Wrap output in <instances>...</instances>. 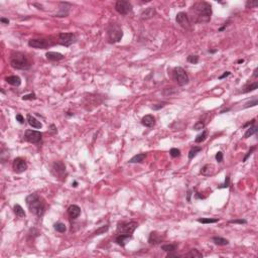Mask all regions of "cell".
<instances>
[{
	"label": "cell",
	"mask_w": 258,
	"mask_h": 258,
	"mask_svg": "<svg viewBox=\"0 0 258 258\" xmlns=\"http://www.w3.org/2000/svg\"><path fill=\"white\" fill-rule=\"evenodd\" d=\"M191 13L196 23H207L211 20L212 6L206 1L197 2L191 7Z\"/></svg>",
	"instance_id": "obj_1"
},
{
	"label": "cell",
	"mask_w": 258,
	"mask_h": 258,
	"mask_svg": "<svg viewBox=\"0 0 258 258\" xmlns=\"http://www.w3.org/2000/svg\"><path fill=\"white\" fill-rule=\"evenodd\" d=\"M226 26H227V23H224V25L222 27H220V29H219V31H223V30L226 29Z\"/></svg>",
	"instance_id": "obj_53"
},
{
	"label": "cell",
	"mask_w": 258,
	"mask_h": 258,
	"mask_svg": "<svg viewBox=\"0 0 258 258\" xmlns=\"http://www.w3.org/2000/svg\"><path fill=\"white\" fill-rule=\"evenodd\" d=\"M13 210H14L15 215H16L17 217H19V218H23V217H25V212L23 210V208H22L20 205H18V204L14 205Z\"/></svg>",
	"instance_id": "obj_26"
},
{
	"label": "cell",
	"mask_w": 258,
	"mask_h": 258,
	"mask_svg": "<svg viewBox=\"0 0 258 258\" xmlns=\"http://www.w3.org/2000/svg\"><path fill=\"white\" fill-rule=\"evenodd\" d=\"M115 10L119 14L126 15L132 11V4L129 1H126V0H118L115 3Z\"/></svg>",
	"instance_id": "obj_8"
},
{
	"label": "cell",
	"mask_w": 258,
	"mask_h": 258,
	"mask_svg": "<svg viewBox=\"0 0 258 258\" xmlns=\"http://www.w3.org/2000/svg\"><path fill=\"white\" fill-rule=\"evenodd\" d=\"M175 21L177 23L182 26L183 29H190L191 25V20L190 16L186 13V12H178L175 16Z\"/></svg>",
	"instance_id": "obj_11"
},
{
	"label": "cell",
	"mask_w": 258,
	"mask_h": 258,
	"mask_svg": "<svg viewBox=\"0 0 258 258\" xmlns=\"http://www.w3.org/2000/svg\"><path fill=\"white\" fill-rule=\"evenodd\" d=\"M172 77L175 80L180 86H185L186 84H189V76L188 74L183 68L181 67H175L172 71Z\"/></svg>",
	"instance_id": "obj_5"
},
{
	"label": "cell",
	"mask_w": 258,
	"mask_h": 258,
	"mask_svg": "<svg viewBox=\"0 0 258 258\" xmlns=\"http://www.w3.org/2000/svg\"><path fill=\"white\" fill-rule=\"evenodd\" d=\"M77 40V37L73 32H63L58 34V43L64 47H70Z\"/></svg>",
	"instance_id": "obj_7"
},
{
	"label": "cell",
	"mask_w": 258,
	"mask_h": 258,
	"mask_svg": "<svg viewBox=\"0 0 258 258\" xmlns=\"http://www.w3.org/2000/svg\"><path fill=\"white\" fill-rule=\"evenodd\" d=\"M45 57L48 61H52V62H58V61H62L65 58L64 55L56 52H48L45 53Z\"/></svg>",
	"instance_id": "obj_17"
},
{
	"label": "cell",
	"mask_w": 258,
	"mask_h": 258,
	"mask_svg": "<svg viewBox=\"0 0 258 258\" xmlns=\"http://www.w3.org/2000/svg\"><path fill=\"white\" fill-rule=\"evenodd\" d=\"M237 63H238V64H243L244 60H243V58H242V60H238V62H237Z\"/></svg>",
	"instance_id": "obj_55"
},
{
	"label": "cell",
	"mask_w": 258,
	"mask_h": 258,
	"mask_svg": "<svg viewBox=\"0 0 258 258\" xmlns=\"http://www.w3.org/2000/svg\"><path fill=\"white\" fill-rule=\"evenodd\" d=\"M201 150H202V148H201V147H199V146H194V147L190 150V152H189V158H190V159H193V158L195 157L196 155L201 151Z\"/></svg>",
	"instance_id": "obj_33"
},
{
	"label": "cell",
	"mask_w": 258,
	"mask_h": 258,
	"mask_svg": "<svg viewBox=\"0 0 258 258\" xmlns=\"http://www.w3.org/2000/svg\"><path fill=\"white\" fill-rule=\"evenodd\" d=\"M0 21H1V23H3V24H8L9 23V19L4 18V17H1V18H0Z\"/></svg>",
	"instance_id": "obj_49"
},
{
	"label": "cell",
	"mask_w": 258,
	"mask_h": 258,
	"mask_svg": "<svg viewBox=\"0 0 258 258\" xmlns=\"http://www.w3.org/2000/svg\"><path fill=\"white\" fill-rule=\"evenodd\" d=\"M258 131V127L256 126V125H251V126L249 127L248 129L246 130V132H245L244 134V138H249L250 136H252V135L256 134Z\"/></svg>",
	"instance_id": "obj_25"
},
{
	"label": "cell",
	"mask_w": 258,
	"mask_h": 258,
	"mask_svg": "<svg viewBox=\"0 0 258 258\" xmlns=\"http://www.w3.org/2000/svg\"><path fill=\"white\" fill-rule=\"evenodd\" d=\"M141 124L145 127H152L155 124V118L152 115H145L141 119Z\"/></svg>",
	"instance_id": "obj_19"
},
{
	"label": "cell",
	"mask_w": 258,
	"mask_h": 258,
	"mask_svg": "<svg viewBox=\"0 0 258 258\" xmlns=\"http://www.w3.org/2000/svg\"><path fill=\"white\" fill-rule=\"evenodd\" d=\"M229 223H231V224H246L247 223V221L245 220V219H239V220H231V221H229Z\"/></svg>",
	"instance_id": "obj_45"
},
{
	"label": "cell",
	"mask_w": 258,
	"mask_h": 258,
	"mask_svg": "<svg viewBox=\"0 0 258 258\" xmlns=\"http://www.w3.org/2000/svg\"><path fill=\"white\" fill-rule=\"evenodd\" d=\"M255 148H256V146H252L251 148H250V149L248 150V152L246 153V155H245V156L243 157V160H242V162H246L247 159H248L250 155L252 154V152H253L254 150H255Z\"/></svg>",
	"instance_id": "obj_42"
},
{
	"label": "cell",
	"mask_w": 258,
	"mask_h": 258,
	"mask_svg": "<svg viewBox=\"0 0 258 258\" xmlns=\"http://www.w3.org/2000/svg\"><path fill=\"white\" fill-rule=\"evenodd\" d=\"M186 61H188L189 63H191V64H194V65H195V64H198L199 63V56L191 55V56H189V57H188Z\"/></svg>",
	"instance_id": "obj_35"
},
{
	"label": "cell",
	"mask_w": 258,
	"mask_h": 258,
	"mask_svg": "<svg viewBox=\"0 0 258 258\" xmlns=\"http://www.w3.org/2000/svg\"><path fill=\"white\" fill-rule=\"evenodd\" d=\"M42 134L40 133L39 131H37V130H31L29 129L25 131L24 133V139L26 141L30 142V143H38V142L42 140Z\"/></svg>",
	"instance_id": "obj_9"
},
{
	"label": "cell",
	"mask_w": 258,
	"mask_h": 258,
	"mask_svg": "<svg viewBox=\"0 0 258 258\" xmlns=\"http://www.w3.org/2000/svg\"><path fill=\"white\" fill-rule=\"evenodd\" d=\"M165 104H167V102H162V103H159V104H155V105H153L151 108L153 109V110H159L160 108H163V107L165 106Z\"/></svg>",
	"instance_id": "obj_43"
},
{
	"label": "cell",
	"mask_w": 258,
	"mask_h": 258,
	"mask_svg": "<svg viewBox=\"0 0 258 258\" xmlns=\"http://www.w3.org/2000/svg\"><path fill=\"white\" fill-rule=\"evenodd\" d=\"M5 81L11 86L14 87H19L20 84H21V79L19 78L18 76H9L7 78H5Z\"/></svg>",
	"instance_id": "obj_21"
},
{
	"label": "cell",
	"mask_w": 258,
	"mask_h": 258,
	"mask_svg": "<svg viewBox=\"0 0 258 258\" xmlns=\"http://www.w3.org/2000/svg\"><path fill=\"white\" fill-rule=\"evenodd\" d=\"M132 238L131 235H127V234H119L118 236L116 237L115 239V242H116L117 245L121 247H125V245L129 242V240Z\"/></svg>",
	"instance_id": "obj_14"
},
{
	"label": "cell",
	"mask_w": 258,
	"mask_h": 258,
	"mask_svg": "<svg viewBox=\"0 0 258 258\" xmlns=\"http://www.w3.org/2000/svg\"><path fill=\"white\" fill-rule=\"evenodd\" d=\"M204 127H205V123H204V122H202V121L197 122V123L194 125V129L197 130V131H198V130H202Z\"/></svg>",
	"instance_id": "obj_41"
},
{
	"label": "cell",
	"mask_w": 258,
	"mask_h": 258,
	"mask_svg": "<svg viewBox=\"0 0 258 258\" xmlns=\"http://www.w3.org/2000/svg\"><path fill=\"white\" fill-rule=\"evenodd\" d=\"M10 66L16 70H29L31 65L26 56L21 53H15L10 58Z\"/></svg>",
	"instance_id": "obj_3"
},
{
	"label": "cell",
	"mask_w": 258,
	"mask_h": 258,
	"mask_svg": "<svg viewBox=\"0 0 258 258\" xmlns=\"http://www.w3.org/2000/svg\"><path fill=\"white\" fill-rule=\"evenodd\" d=\"M68 214L70 216V218L72 220H75V219L78 218L81 214V208L77 205H71L68 208Z\"/></svg>",
	"instance_id": "obj_16"
},
{
	"label": "cell",
	"mask_w": 258,
	"mask_h": 258,
	"mask_svg": "<svg viewBox=\"0 0 258 258\" xmlns=\"http://www.w3.org/2000/svg\"><path fill=\"white\" fill-rule=\"evenodd\" d=\"M223 152L222 151H218L216 153V156H215V158H216V160L218 162H223Z\"/></svg>",
	"instance_id": "obj_44"
},
{
	"label": "cell",
	"mask_w": 258,
	"mask_h": 258,
	"mask_svg": "<svg viewBox=\"0 0 258 258\" xmlns=\"http://www.w3.org/2000/svg\"><path fill=\"white\" fill-rule=\"evenodd\" d=\"M212 241H213L216 245H218V246H226V245L229 244L228 240L223 238V237H219V236L213 237V238H212Z\"/></svg>",
	"instance_id": "obj_23"
},
{
	"label": "cell",
	"mask_w": 258,
	"mask_h": 258,
	"mask_svg": "<svg viewBox=\"0 0 258 258\" xmlns=\"http://www.w3.org/2000/svg\"><path fill=\"white\" fill-rule=\"evenodd\" d=\"M53 229L57 232H60V233H65L66 230H67V227H66V225L62 223V222H57V223L53 225Z\"/></svg>",
	"instance_id": "obj_29"
},
{
	"label": "cell",
	"mask_w": 258,
	"mask_h": 258,
	"mask_svg": "<svg viewBox=\"0 0 258 258\" xmlns=\"http://www.w3.org/2000/svg\"><path fill=\"white\" fill-rule=\"evenodd\" d=\"M25 202H26L27 208H29L31 214H34L38 218H40L45 214V205L43 203L42 199L37 194H31V195L27 196L26 199H25Z\"/></svg>",
	"instance_id": "obj_2"
},
{
	"label": "cell",
	"mask_w": 258,
	"mask_h": 258,
	"mask_svg": "<svg viewBox=\"0 0 258 258\" xmlns=\"http://www.w3.org/2000/svg\"><path fill=\"white\" fill-rule=\"evenodd\" d=\"M230 186V177L229 175H227L226 178H225V182L224 183H222V185L219 186V189H227Z\"/></svg>",
	"instance_id": "obj_37"
},
{
	"label": "cell",
	"mask_w": 258,
	"mask_h": 258,
	"mask_svg": "<svg viewBox=\"0 0 258 258\" xmlns=\"http://www.w3.org/2000/svg\"><path fill=\"white\" fill-rule=\"evenodd\" d=\"M12 168L16 173H21L27 170V163L24 158L16 157L12 162Z\"/></svg>",
	"instance_id": "obj_10"
},
{
	"label": "cell",
	"mask_w": 258,
	"mask_h": 258,
	"mask_svg": "<svg viewBox=\"0 0 258 258\" xmlns=\"http://www.w3.org/2000/svg\"><path fill=\"white\" fill-rule=\"evenodd\" d=\"M15 119H16V121H18L20 124L24 123V118H23V116H22L21 114H17L16 117H15Z\"/></svg>",
	"instance_id": "obj_46"
},
{
	"label": "cell",
	"mask_w": 258,
	"mask_h": 258,
	"mask_svg": "<svg viewBox=\"0 0 258 258\" xmlns=\"http://www.w3.org/2000/svg\"><path fill=\"white\" fill-rule=\"evenodd\" d=\"M257 88H258V82H254V83H252V84H250V85L245 87L244 90L242 91V93H249V92L256 90Z\"/></svg>",
	"instance_id": "obj_32"
},
{
	"label": "cell",
	"mask_w": 258,
	"mask_h": 258,
	"mask_svg": "<svg viewBox=\"0 0 258 258\" xmlns=\"http://www.w3.org/2000/svg\"><path fill=\"white\" fill-rule=\"evenodd\" d=\"M207 137H208V130H204L201 134H199L198 136L196 137L195 141L197 142V143H202L203 141H205Z\"/></svg>",
	"instance_id": "obj_30"
},
{
	"label": "cell",
	"mask_w": 258,
	"mask_h": 258,
	"mask_svg": "<svg viewBox=\"0 0 258 258\" xmlns=\"http://www.w3.org/2000/svg\"><path fill=\"white\" fill-rule=\"evenodd\" d=\"M138 227V223L134 221L130 222H121L117 225V232L119 234H127V235H132V233L136 230Z\"/></svg>",
	"instance_id": "obj_6"
},
{
	"label": "cell",
	"mask_w": 258,
	"mask_h": 258,
	"mask_svg": "<svg viewBox=\"0 0 258 258\" xmlns=\"http://www.w3.org/2000/svg\"><path fill=\"white\" fill-rule=\"evenodd\" d=\"M177 247H178L177 244H164V245H162L160 248H162V250H163V251L170 253V252H175V250H177Z\"/></svg>",
	"instance_id": "obj_27"
},
{
	"label": "cell",
	"mask_w": 258,
	"mask_h": 258,
	"mask_svg": "<svg viewBox=\"0 0 258 258\" xmlns=\"http://www.w3.org/2000/svg\"><path fill=\"white\" fill-rule=\"evenodd\" d=\"M185 256L191 257V258H202L203 257V254H202L198 249H191V250H190L189 253H186L185 255Z\"/></svg>",
	"instance_id": "obj_28"
},
{
	"label": "cell",
	"mask_w": 258,
	"mask_h": 258,
	"mask_svg": "<svg viewBox=\"0 0 258 258\" xmlns=\"http://www.w3.org/2000/svg\"><path fill=\"white\" fill-rule=\"evenodd\" d=\"M257 72H258V68H255V70H254V72H253V77H254V78H257V77H258Z\"/></svg>",
	"instance_id": "obj_51"
},
{
	"label": "cell",
	"mask_w": 258,
	"mask_h": 258,
	"mask_svg": "<svg viewBox=\"0 0 258 258\" xmlns=\"http://www.w3.org/2000/svg\"><path fill=\"white\" fill-rule=\"evenodd\" d=\"M109 229V226L108 225H104V226H101L100 228H98L94 232V235H102V234H105Z\"/></svg>",
	"instance_id": "obj_34"
},
{
	"label": "cell",
	"mask_w": 258,
	"mask_h": 258,
	"mask_svg": "<svg viewBox=\"0 0 258 258\" xmlns=\"http://www.w3.org/2000/svg\"><path fill=\"white\" fill-rule=\"evenodd\" d=\"M217 52H218V50H208V53H215Z\"/></svg>",
	"instance_id": "obj_54"
},
{
	"label": "cell",
	"mask_w": 258,
	"mask_h": 258,
	"mask_svg": "<svg viewBox=\"0 0 258 258\" xmlns=\"http://www.w3.org/2000/svg\"><path fill=\"white\" fill-rule=\"evenodd\" d=\"M162 240H163V236L160 233L151 232L149 235V238H148V243L151 245H157L162 243Z\"/></svg>",
	"instance_id": "obj_13"
},
{
	"label": "cell",
	"mask_w": 258,
	"mask_h": 258,
	"mask_svg": "<svg viewBox=\"0 0 258 258\" xmlns=\"http://www.w3.org/2000/svg\"><path fill=\"white\" fill-rule=\"evenodd\" d=\"M214 170H215V167L213 164H206L202 168L201 173L203 175H212L214 173Z\"/></svg>",
	"instance_id": "obj_24"
},
{
	"label": "cell",
	"mask_w": 258,
	"mask_h": 258,
	"mask_svg": "<svg viewBox=\"0 0 258 258\" xmlns=\"http://www.w3.org/2000/svg\"><path fill=\"white\" fill-rule=\"evenodd\" d=\"M257 5H258V2L253 1V0H248V1L246 2L247 8H255V7H257Z\"/></svg>",
	"instance_id": "obj_39"
},
{
	"label": "cell",
	"mask_w": 258,
	"mask_h": 258,
	"mask_svg": "<svg viewBox=\"0 0 258 258\" xmlns=\"http://www.w3.org/2000/svg\"><path fill=\"white\" fill-rule=\"evenodd\" d=\"M154 14H155L154 7H147V8H145L143 11L141 12L140 16H141V19H149L154 16Z\"/></svg>",
	"instance_id": "obj_20"
},
{
	"label": "cell",
	"mask_w": 258,
	"mask_h": 258,
	"mask_svg": "<svg viewBox=\"0 0 258 258\" xmlns=\"http://www.w3.org/2000/svg\"><path fill=\"white\" fill-rule=\"evenodd\" d=\"M253 124H255V119H252L251 121H249V122H247V123H245L243 125V128H245V127H247V126H251V125H253Z\"/></svg>",
	"instance_id": "obj_48"
},
{
	"label": "cell",
	"mask_w": 258,
	"mask_h": 258,
	"mask_svg": "<svg viewBox=\"0 0 258 258\" xmlns=\"http://www.w3.org/2000/svg\"><path fill=\"white\" fill-rule=\"evenodd\" d=\"M77 186H78V183H77V182H74V183H73V186H75V188H76Z\"/></svg>",
	"instance_id": "obj_56"
},
{
	"label": "cell",
	"mask_w": 258,
	"mask_h": 258,
	"mask_svg": "<svg viewBox=\"0 0 258 258\" xmlns=\"http://www.w3.org/2000/svg\"><path fill=\"white\" fill-rule=\"evenodd\" d=\"M67 115H68V116H72V115H73V114H72V113H71V112H68V114H67Z\"/></svg>",
	"instance_id": "obj_57"
},
{
	"label": "cell",
	"mask_w": 258,
	"mask_h": 258,
	"mask_svg": "<svg viewBox=\"0 0 258 258\" xmlns=\"http://www.w3.org/2000/svg\"><path fill=\"white\" fill-rule=\"evenodd\" d=\"M167 257H180V255L173 254V253H172V252H170V253L167 254Z\"/></svg>",
	"instance_id": "obj_50"
},
{
	"label": "cell",
	"mask_w": 258,
	"mask_h": 258,
	"mask_svg": "<svg viewBox=\"0 0 258 258\" xmlns=\"http://www.w3.org/2000/svg\"><path fill=\"white\" fill-rule=\"evenodd\" d=\"M107 34H108V39L111 43L119 42L123 37V31L121 27L117 23H111L107 29Z\"/></svg>",
	"instance_id": "obj_4"
},
{
	"label": "cell",
	"mask_w": 258,
	"mask_h": 258,
	"mask_svg": "<svg viewBox=\"0 0 258 258\" xmlns=\"http://www.w3.org/2000/svg\"><path fill=\"white\" fill-rule=\"evenodd\" d=\"M258 104V100L256 98L254 99V100H252V101H249V102H247L246 104H245L244 105V107L243 108H249V107H254V106H256Z\"/></svg>",
	"instance_id": "obj_38"
},
{
	"label": "cell",
	"mask_w": 258,
	"mask_h": 258,
	"mask_svg": "<svg viewBox=\"0 0 258 258\" xmlns=\"http://www.w3.org/2000/svg\"><path fill=\"white\" fill-rule=\"evenodd\" d=\"M29 45L34 48H45L48 43L45 39H30L29 40Z\"/></svg>",
	"instance_id": "obj_15"
},
{
	"label": "cell",
	"mask_w": 258,
	"mask_h": 258,
	"mask_svg": "<svg viewBox=\"0 0 258 258\" xmlns=\"http://www.w3.org/2000/svg\"><path fill=\"white\" fill-rule=\"evenodd\" d=\"M53 172L56 177L64 178L66 177V165L62 162H56L53 164Z\"/></svg>",
	"instance_id": "obj_12"
},
{
	"label": "cell",
	"mask_w": 258,
	"mask_h": 258,
	"mask_svg": "<svg viewBox=\"0 0 258 258\" xmlns=\"http://www.w3.org/2000/svg\"><path fill=\"white\" fill-rule=\"evenodd\" d=\"M170 156L175 158V157H178L181 155V150L178 149V148H172V149L170 150Z\"/></svg>",
	"instance_id": "obj_36"
},
{
	"label": "cell",
	"mask_w": 258,
	"mask_h": 258,
	"mask_svg": "<svg viewBox=\"0 0 258 258\" xmlns=\"http://www.w3.org/2000/svg\"><path fill=\"white\" fill-rule=\"evenodd\" d=\"M37 99V96H35L34 93H30V94H27V95H23L22 96V100H34Z\"/></svg>",
	"instance_id": "obj_40"
},
{
	"label": "cell",
	"mask_w": 258,
	"mask_h": 258,
	"mask_svg": "<svg viewBox=\"0 0 258 258\" xmlns=\"http://www.w3.org/2000/svg\"><path fill=\"white\" fill-rule=\"evenodd\" d=\"M146 158V153H138L129 159V163H141Z\"/></svg>",
	"instance_id": "obj_22"
},
{
	"label": "cell",
	"mask_w": 258,
	"mask_h": 258,
	"mask_svg": "<svg viewBox=\"0 0 258 258\" xmlns=\"http://www.w3.org/2000/svg\"><path fill=\"white\" fill-rule=\"evenodd\" d=\"M191 191H188V201L191 202Z\"/></svg>",
	"instance_id": "obj_52"
},
{
	"label": "cell",
	"mask_w": 258,
	"mask_h": 258,
	"mask_svg": "<svg viewBox=\"0 0 258 258\" xmlns=\"http://www.w3.org/2000/svg\"><path fill=\"white\" fill-rule=\"evenodd\" d=\"M231 75V72H229V71H227V72H224L223 75H221L220 77H219V80H223L224 78H227L228 76Z\"/></svg>",
	"instance_id": "obj_47"
},
{
	"label": "cell",
	"mask_w": 258,
	"mask_h": 258,
	"mask_svg": "<svg viewBox=\"0 0 258 258\" xmlns=\"http://www.w3.org/2000/svg\"><path fill=\"white\" fill-rule=\"evenodd\" d=\"M26 120H27V123H29L31 127H34V128L39 129V128H42V124L40 123V121H38V120L35 118L34 116H32V115L27 114Z\"/></svg>",
	"instance_id": "obj_18"
},
{
	"label": "cell",
	"mask_w": 258,
	"mask_h": 258,
	"mask_svg": "<svg viewBox=\"0 0 258 258\" xmlns=\"http://www.w3.org/2000/svg\"><path fill=\"white\" fill-rule=\"evenodd\" d=\"M219 221L218 218H200L198 219L199 223L202 224H213V223H217Z\"/></svg>",
	"instance_id": "obj_31"
}]
</instances>
